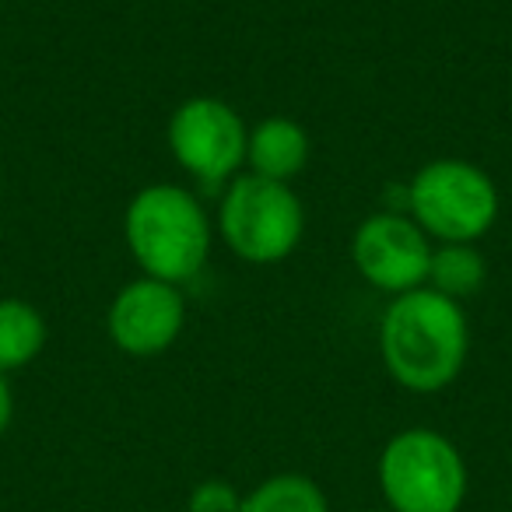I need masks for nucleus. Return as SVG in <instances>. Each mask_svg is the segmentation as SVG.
Masks as SVG:
<instances>
[{
  "mask_svg": "<svg viewBox=\"0 0 512 512\" xmlns=\"http://www.w3.org/2000/svg\"><path fill=\"white\" fill-rule=\"evenodd\" d=\"M470 323L456 299L435 288H414L386 306L379 355L393 379L411 393H439L463 372Z\"/></svg>",
  "mask_w": 512,
  "mask_h": 512,
  "instance_id": "obj_1",
  "label": "nucleus"
},
{
  "mask_svg": "<svg viewBox=\"0 0 512 512\" xmlns=\"http://www.w3.org/2000/svg\"><path fill=\"white\" fill-rule=\"evenodd\" d=\"M123 235L137 267L169 285L197 278L211 249V225L200 200L172 183H155L134 193L123 218Z\"/></svg>",
  "mask_w": 512,
  "mask_h": 512,
  "instance_id": "obj_2",
  "label": "nucleus"
},
{
  "mask_svg": "<svg viewBox=\"0 0 512 512\" xmlns=\"http://www.w3.org/2000/svg\"><path fill=\"white\" fill-rule=\"evenodd\" d=\"M379 488L390 512H460L467 463L442 432L407 428L379 453Z\"/></svg>",
  "mask_w": 512,
  "mask_h": 512,
  "instance_id": "obj_3",
  "label": "nucleus"
},
{
  "mask_svg": "<svg viewBox=\"0 0 512 512\" xmlns=\"http://www.w3.org/2000/svg\"><path fill=\"white\" fill-rule=\"evenodd\" d=\"M218 228L239 260L278 264L302 242L306 211H302V200L288 190V183L246 172V176H235L221 197Z\"/></svg>",
  "mask_w": 512,
  "mask_h": 512,
  "instance_id": "obj_4",
  "label": "nucleus"
},
{
  "mask_svg": "<svg viewBox=\"0 0 512 512\" xmlns=\"http://www.w3.org/2000/svg\"><path fill=\"white\" fill-rule=\"evenodd\" d=\"M407 211L442 242H474L498 218V190L491 176L463 158H439L418 169L407 186Z\"/></svg>",
  "mask_w": 512,
  "mask_h": 512,
  "instance_id": "obj_5",
  "label": "nucleus"
},
{
  "mask_svg": "<svg viewBox=\"0 0 512 512\" xmlns=\"http://www.w3.org/2000/svg\"><path fill=\"white\" fill-rule=\"evenodd\" d=\"M246 141L249 130L242 116L211 95L186 99L169 120L172 155L207 190L221 186L246 165Z\"/></svg>",
  "mask_w": 512,
  "mask_h": 512,
  "instance_id": "obj_6",
  "label": "nucleus"
},
{
  "mask_svg": "<svg viewBox=\"0 0 512 512\" xmlns=\"http://www.w3.org/2000/svg\"><path fill=\"white\" fill-rule=\"evenodd\" d=\"M351 256H355L358 274L369 285H376L379 292L404 295L425 288L432 242L414 218L383 211L358 225L355 239H351Z\"/></svg>",
  "mask_w": 512,
  "mask_h": 512,
  "instance_id": "obj_7",
  "label": "nucleus"
},
{
  "mask_svg": "<svg viewBox=\"0 0 512 512\" xmlns=\"http://www.w3.org/2000/svg\"><path fill=\"white\" fill-rule=\"evenodd\" d=\"M186 323V302L179 285L158 278L130 281L113 299L106 330L120 351L134 358H151L172 348Z\"/></svg>",
  "mask_w": 512,
  "mask_h": 512,
  "instance_id": "obj_8",
  "label": "nucleus"
},
{
  "mask_svg": "<svg viewBox=\"0 0 512 512\" xmlns=\"http://www.w3.org/2000/svg\"><path fill=\"white\" fill-rule=\"evenodd\" d=\"M309 134L302 123L288 120V116H267L264 123H256L249 130L246 141V165L253 176L274 179V183H288L295 179L309 162Z\"/></svg>",
  "mask_w": 512,
  "mask_h": 512,
  "instance_id": "obj_9",
  "label": "nucleus"
},
{
  "mask_svg": "<svg viewBox=\"0 0 512 512\" xmlns=\"http://www.w3.org/2000/svg\"><path fill=\"white\" fill-rule=\"evenodd\" d=\"M46 348V320L32 302L0 299V372L22 369Z\"/></svg>",
  "mask_w": 512,
  "mask_h": 512,
  "instance_id": "obj_10",
  "label": "nucleus"
},
{
  "mask_svg": "<svg viewBox=\"0 0 512 512\" xmlns=\"http://www.w3.org/2000/svg\"><path fill=\"white\" fill-rule=\"evenodd\" d=\"M484 256L474 249V242H442L432 249V264H428V288H435L446 299H467V295L481 292L484 285Z\"/></svg>",
  "mask_w": 512,
  "mask_h": 512,
  "instance_id": "obj_11",
  "label": "nucleus"
},
{
  "mask_svg": "<svg viewBox=\"0 0 512 512\" xmlns=\"http://www.w3.org/2000/svg\"><path fill=\"white\" fill-rule=\"evenodd\" d=\"M239 512H330V502L313 477L274 474L242 495Z\"/></svg>",
  "mask_w": 512,
  "mask_h": 512,
  "instance_id": "obj_12",
  "label": "nucleus"
},
{
  "mask_svg": "<svg viewBox=\"0 0 512 512\" xmlns=\"http://www.w3.org/2000/svg\"><path fill=\"white\" fill-rule=\"evenodd\" d=\"M239 505L242 495L228 481H218V477L200 481L186 498V512H239Z\"/></svg>",
  "mask_w": 512,
  "mask_h": 512,
  "instance_id": "obj_13",
  "label": "nucleus"
},
{
  "mask_svg": "<svg viewBox=\"0 0 512 512\" xmlns=\"http://www.w3.org/2000/svg\"><path fill=\"white\" fill-rule=\"evenodd\" d=\"M11 414H15V397H11V383H8V376L0 372V435L8 432Z\"/></svg>",
  "mask_w": 512,
  "mask_h": 512,
  "instance_id": "obj_14",
  "label": "nucleus"
},
{
  "mask_svg": "<svg viewBox=\"0 0 512 512\" xmlns=\"http://www.w3.org/2000/svg\"><path fill=\"white\" fill-rule=\"evenodd\" d=\"M369 512H390V509H369Z\"/></svg>",
  "mask_w": 512,
  "mask_h": 512,
  "instance_id": "obj_15",
  "label": "nucleus"
}]
</instances>
